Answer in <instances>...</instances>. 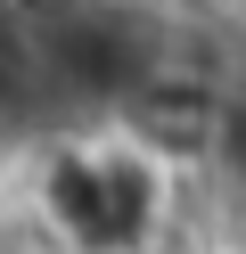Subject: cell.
<instances>
[{
	"instance_id": "1",
	"label": "cell",
	"mask_w": 246,
	"mask_h": 254,
	"mask_svg": "<svg viewBox=\"0 0 246 254\" xmlns=\"http://www.w3.org/2000/svg\"><path fill=\"white\" fill-rule=\"evenodd\" d=\"M41 213L90 254L131 246L156 221V156L140 139H123V148H66L41 181Z\"/></svg>"
}]
</instances>
